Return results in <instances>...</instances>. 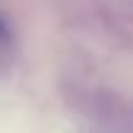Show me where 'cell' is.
Wrapping results in <instances>:
<instances>
[{
    "label": "cell",
    "mask_w": 133,
    "mask_h": 133,
    "mask_svg": "<svg viewBox=\"0 0 133 133\" xmlns=\"http://www.w3.org/2000/svg\"><path fill=\"white\" fill-rule=\"evenodd\" d=\"M10 37H12V32H10V25H8V20L0 15V44L10 42Z\"/></svg>",
    "instance_id": "1"
}]
</instances>
